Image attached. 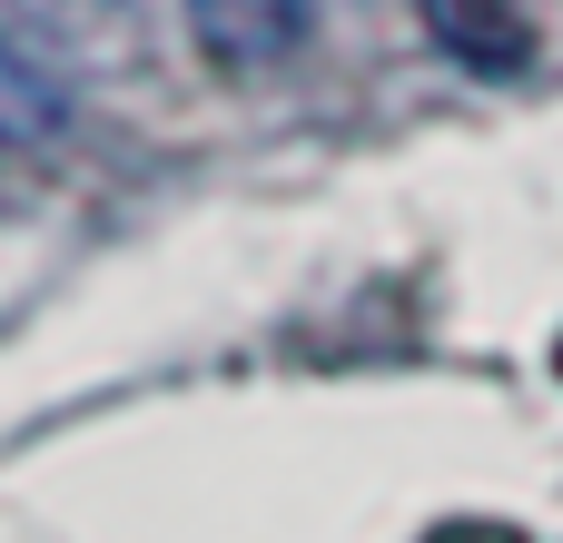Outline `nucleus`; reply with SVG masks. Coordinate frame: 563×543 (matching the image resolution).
<instances>
[{
  "label": "nucleus",
  "mask_w": 563,
  "mask_h": 543,
  "mask_svg": "<svg viewBox=\"0 0 563 543\" xmlns=\"http://www.w3.org/2000/svg\"><path fill=\"white\" fill-rule=\"evenodd\" d=\"M188 10H198V40L238 69L297 49V30H307V0H188Z\"/></svg>",
  "instance_id": "nucleus-1"
},
{
  "label": "nucleus",
  "mask_w": 563,
  "mask_h": 543,
  "mask_svg": "<svg viewBox=\"0 0 563 543\" xmlns=\"http://www.w3.org/2000/svg\"><path fill=\"white\" fill-rule=\"evenodd\" d=\"M426 20H435V40L465 59V69H525V20H515V0H426Z\"/></svg>",
  "instance_id": "nucleus-2"
},
{
  "label": "nucleus",
  "mask_w": 563,
  "mask_h": 543,
  "mask_svg": "<svg viewBox=\"0 0 563 543\" xmlns=\"http://www.w3.org/2000/svg\"><path fill=\"white\" fill-rule=\"evenodd\" d=\"M49 129H59V89L0 49V138H49Z\"/></svg>",
  "instance_id": "nucleus-3"
},
{
  "label": "nucleus",
  "mask_w": 563,
  "mask_h": 543,
  "mask_svg": "<svg viewBox=\"0 0 563 543\" xmlns=\"http://www.w3.org/2000/svg\"><path fill=\"white\" fill-rule=\"evenodd\" d=\"M426 543H525V534H515V524H435Z\"/></svg>",
  "instance_id": "nucleus-4"
},
{
  "label": "nucleus",
  "mask_w": 563,
  "mask_h": 543,
  "mask_svg": "<svg viewBox=\"0 0 563 543\" xmlns=\"http://www.w3.org/2000/svg\"><path fill=\"white\" fill-rule=\"evenodd\" d=\"M554 366H563V356H554Z\"/></svg>",
  "instance_id": "nucleus-5"
}]
</instances>
